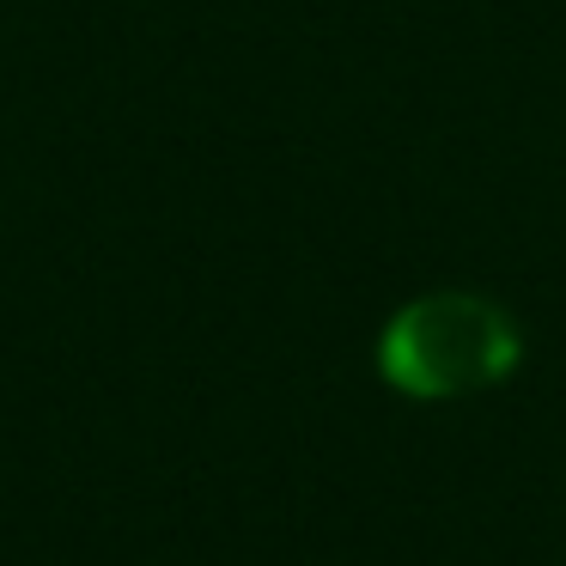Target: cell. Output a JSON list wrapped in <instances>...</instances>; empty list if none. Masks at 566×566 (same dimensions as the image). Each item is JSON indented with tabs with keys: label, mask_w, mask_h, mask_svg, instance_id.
Listing matches in <instances>:
<instances>
[{
	"label": "cell",
	"mask_w": 566,
	"mask_h": 566,
	"mask_svg": "<svg viewBox=\"0 0 566 566\" xmlns=\"http://www.w3.org/2000/svg\"><path fill=\"white\" fill-rule=\"evenodd\" d=\"M524 366V323L488 293L432 286L384 317L371 342V371L402 402H463L500 390Z\"/></svg>",
	"instance_id": "obj_1"
}]
</instances>
